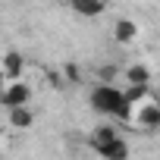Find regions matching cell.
Listing matches in <instances>:
<instances>
[{
  "mask_svg": "<svg viewBox=\"0 0 160 160\" xmlns=\"http://www.w3.org/2000/svg\"><path fill=\"white\" fill-rule=\"evenodd\" d=\"M91 107L98 113L107 116H119V119H132V104L126 98V91H119L113 82H98L91 91Z\"/></svg>",
  "mask_w": 160,
  "mask_h": 160,
  "instance_id": "cell-1",
  "label": "cell"
},
{
  "mask_svg": "<svg viewBox=\"0 0 160 160\" xmlns=\"http://www.w3.org/2000/svg\"><path fill=\"white\" fill-rule=\"evenodd\" d=\"M32 101V88L22 82V78H7L3 85H0V104H3L7 110L10 107H22Z\"/></svg>",
  "mask_w": 160,
  "mask_h": 160,
  "instance_id": "cell-2",
  "label": "cell"
},
{
  "mask_svg": "<svg viewBox=\"0 0 160 160\" xmlns=\"http://www.w3.org/2000/svg\"><path fill=\"white\" fill-rule=\"evenodd\" d=\"M132 116H135L138 129H144V132L160 129V104H157V101H148V98H144L141 107H132Z\"/></svg>",
  "mask_w": 160,
  "mask_h": 160,
  "instance_id": "cell-3",
  "label": "cell"
},
{
  "mask_svg": "<svg viewBox=\"0 0 160 160\" xmlns=\"http://www.w3.org/2000/svg\"><path fill=\"white\" fill-rule=\"evenodd\" d=\"M94 148V154H101V157H107V160H122V157H129V144L119 138V135H113V138H107V141H98V144H91Z\"/></svg>",
  "mask_w": 160,
  "mask_h": 160,
  "instance_id": "cell-4",
  "label": "cell"
},
{
  "mask_svg": "<svg viewBox=\"0 0 160 160\" xmlns=\"http://www.w3.org/2000/svg\"><path fill=\"white\" fill-rule=\"evenodd\" d=\"M22 72H25V57L16 53V50L3 53V60H0V75H3V82L7 78H22Z\"/></svg>",
  "mask_w": 160,
  "mask_h": 160,
  "instance_id": "cell-5",
  "label": "cell"
},
{
  "mask_svg": "<svg viewBox=\"0 0 160 160\" xmlns=\"http://www.w3.org/2000/svg\"><path fill=\"white\" fill-rule=\"evenodd\" d=\"M69 10L82 19H94L107 10V0H69Z\"/></svg>",
  "mask_w": 160,
  "mask_h": 160,
  "instance_id": "cell-6",
  "label": "cell"
},
{
  "mask_svg": "<svg viewBox=\"0 0 160 160\" xmlns=\"http://www.w3.org/2000/svg\"><path fill=\"white\" fill-rule=\"evenodd\" d=\"M113 38H116V44H132L138 38V22L135 19H119L113 25Z\"/></svg>",
  "mask_w": 160,
  "mask_h": 160,
  "instance_id": "cell-7",
  "label": "cell"
},
{
  "mask_svg": "<svg viewBox=\"0 0 160 160\" xmlns=\"http://www.w3.org/2000/svg\"><path fill=\"white\" fill-rule=\"evenodd\" d=\"M10 126L19 129V132H25V129L35 126V113L28 110V104H22V107H10Z\"/></svg>",
  "mask_w": 160,
  "mask_h": 160,
  "instance_id": "cell-8",
  "label": "cell"
},
{
  "mask_svg": "<svg viewBox=\"0 0 160 160\" xmlns=\"http://www.w3.org/2000/svg\"><path fill=\"white\" fill-rule=\"evenodd\" d=\"M126 85H151V69L144 66V63H132V66H126Z\"/></svg>",
  "mask_w": 160,
  "mask_h": 160,
  "instance_id": "cell-9",
  "label": "cell"
},
{
  "mask_svg": "<svg viewBox=\"0 0 160 160\" xmlns=\"http://www.w3.org/2000/svg\"><path fill=\"white\" fill-rule=\"evenodd\" d=\"M63 78H66L69 85H78V82H82V72H78L75 63H66V66H63Z\"/></svg>",
  "mask_w": 160,
  "mask_h": 160,
  "instance_id": "cell-10",
  "label": "cell"
},
{
  "mask_svg": "<svg viewBox=\"0 0 160 160\" xmlns=\"http://www.w3.org/2000/svg\"><path fill=\"white\" fill-rule=\"evenodd\" d=\"M98 78H101V82H116V78H119V66H101Z\"/></svg>",
  "mask_w": 160,
  "mask_h": 160,
  "instance_id": "cell-11",
  "label": "cell"
},
{
  "mask_svg": "<svg viewBox=\"0 0 160 160\" xmlns=\"http://www.w3.org/2000/svg\"><path fill=\"white\" fill-rule=\"evenodd\" d=\"M0 135H3V129H0Z\"/></svg>",
  "mask_w": 160,
  "mask_h": 160,
  "instance_id": "cell-12",
  "label": "cell"
}]
</instances>
